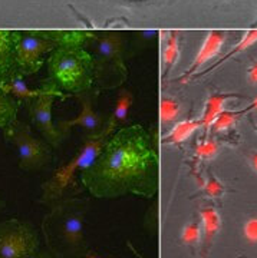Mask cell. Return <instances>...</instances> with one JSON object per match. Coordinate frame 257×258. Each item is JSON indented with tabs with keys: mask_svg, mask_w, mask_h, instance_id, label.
I'll list each match as a JSON object with an SVG mask.
<instances>
[{
	"mask_svg": "<svg viewBox=\"0 0 257 258\" xmlns=\"http://www.w3.org/2000/svg\"><path fill=\"white\" fill-rule=\"evenodd\" d=\"M88 201L68 198L52 204L42 221L47 248L56 258H83L89 251L83 234Z\"/></svg>",
	"mask_w": 257,
	"mask_h": 258,
	"instance_id": "2",
	"label": "cell"
},
{
	"mask_svg": "<svg viewBox=\"0 0 257 258\" xmlns=\"http://www.w3.org/2000/svg\"><path fill=\"white\" fill-rule=\"evenodd\" d=\"M200 128H204L201 119L181 120V122L175 123L174 128L167 134L163 141L166 144H180V142H184L185 139L190 138L194 132Z\"/></svg>",
	"mask_w": 257,
	"mask_h": 258,
	"instance_id": "16",
	"label": "cell"
},
{
	"mask_svg": "<svg viewBox=\"0 0 257 258\" xmlns=\"http://www.w3.org/2000/svg\"><path fill=\"white\" fill-rule=\"evenodd\" d=\"M226 40H227V32H224V30H212V32H209V35L205 37V40L202 42L198 53L194 57L191 66L184 72V75L178 81L183 83L187 82L188 78L198 71V68H201L202 64L207 63L209 60H212L213 57H216L220 53L221 47L226 43Z\"/></svg>",
	"mask_w": 257,
	"mask_h": 258,
	"instance_id": "10",
	"label": "cell"
},
{
	"mask_svg": "<svg viewBox=\"0 0 257 258\" xmlns=\"http://www.w3.org/2000/svg\"><path fill=\"white\" fill-rule=\"evenodd\" d=\"M257 42V29H251V30H247L246 33H244V36L241 37V40H240L239 43L236 45V46L233 47V50H230L227 55L224 56V57H221L219 62H216V63L213 64L212 68H209L204 74H210L212 71H214L216 68H219L221 63H224V62H227L231 56H236L241 53V52H244L246 49H248L250 46H253L254 43Z\"/></svg>",
	"mask_w": 257,
	"mask_h": 258,
	"instance_id": "18",
	"label": "cell"
},
{
	"mask_svg": "<svg viewBox=\"0 0 257 258\" xmlns=\"http://www.w3.org/2000/svg\"><path fill=\"white\" fill-rule=\"evenodd\" d=\"M202 241L201 221L200 220H191L188 224L184 225L181 231V242L187 247L197 248Z\"/></svg>",
	"mask_w": 257,
	"mask_h": 258,
	"instance_id": "19",
	"label": "cell"
},
{
	"mask_svg": "<svg viewBox=\"0 0 257 258\" xmlns=\"http://www.w3.org/2000/svg\"><path fill=\"white\" fill-rule=\"evenodd\" d=\"M247 79L251 85H257V63H254L247 71Z\"/></svg>",
	"mask_w": 257,
	"mask_h": 258,
	"instance_id": "26",
	"label": "cell"
},
{
	"mask_svg": "<svg viewBox=\"0 0 257 258\" xmlns=\"http://www.w3.org/2000/svg\"><path fill=\"white\" fill-rule=\"evenodd\" d=\"M36 258H56L54 254H42V255H39Z\"/></svg>",
	"mask_w": 257,
	"mask_h": 258,
	"instance_id": "29",
	"label": "cell"
},
{
	"mask_svg": "<svg viewBox=\"0 0 257 258\" xmlns=\"http://www.w3.org/2000/svg\"><path fill=\"white\" fill-rule=\"evenodd\" d=\"M3 132H5V138L13 142L18 148L22 169H26V171L39 169L52 161L49 145L43 141L35 138L29 129V125L26 123L15 120L9 128L5 129Z\"/></svg>",
	"mask_w": 257,
	"mask_h": 258,
	"instance_id": "5",
	"label": "cell"
},
{
	"mask_svg": "<svg viewBox=\"0 0 257 258\" xmlns=\"http://www.w3.org/2000/svg\"><path fill=\"white\" fill-rule=\"evenodd\" d=\"M83 186L98 198L127 194L151 198L158 189V155L144 126L132 125L111 135L101 154L81 174Z\"/></svg>",
	"mask_w": 257,
	"mask_h": 258,
	"instance_id": "1",
	"label": "cell"
},
{
	"mask_svg": "<svg viewBox=\"0 0 257 258\" xmlns=\"http://www.w3.org/2000/svg\"><path fill=\"white\" fill-rule=\"evenodd\" d=\"M200 221H201L202 230V244H204V248L207 251L212 247L213 241L220 231L221 217L214 207L207 205V207H202L200 210Z\"/></svg>",
	"mask_w": 257,
	"mask_h": 258,
	"instance_id": "12",
	"label": "cell"
},
{
	"mask_svg": "<svg viewBox=\"0 0 257 258\" xmlns=\"http://www.w3.org/2000/svg\"><path fill=\"white\" fill-rule=\"evenodd\" d=\"M46 91L40 96L32 99L29 103V113L33 125L36 126L43 135L46 141L52 147H59L64 141L66 134L61 132L52 122V105L58 96H62V92L56 88L54 83H45Z\"/></svg>",
	"mask_w": 257,
	"mask_h": 258,
	"instance_id": "7",
	"label": "cell"
},
{
	"mask_svg": "<svg viewBox=\"0 0 257 258\" xmlns=\"http://www.w3.org/2000/svg\"><path fill=\"white\" fill-rule=\"evenodd\" d=\"M50 82L61 91L81 93L93 82V60L78 46H62L49 59Z\"/></svg>",
	"mask_w": 257,
	"mask_h": 258,
	"instance_id": "3",
	"label": "cell"
},
{
	"mask_svg": "<svg viewBox=\"0 0 257 258\" xmlns=\"http://www.w3.org/2000/svg\"><path fill=\"white\" fill-rule=\"evenodd\" d=\"M243 232H244V237L248 242L257 244V217H251L244 222Z\"/></svg>",
	"mask_w": 257,
	"mask_h": 258,
	"instance_id": "25",
	"label": "cell"
},
{
	"mask_svg": "<svg viewBox=\"0 0 257 258\" xmlns=\"http://www.w3.org/2000/svg\"><path fill=\"white\" fill-rule=\"evenodd\" d=\"M131 105H132V95L129 92H122V95L118 98V101L115 103L114 112L111 113V116L107 119L105 128H104V131L99 135H102L104 138L107 139L110 138L111 135H112V132L118 128V125L127 120V115H128Z\"/></svg>",
	"mask_w": 257,
	"mask_h": 258,
	"instance_id": "14",
	"label": "cell"
},
{
	"mask_svg": "<svg viewBox=\"0 0 257 258\" xmlns=\"http://www.w3.org/2000/svg\"><path fill=\"white\" fill-rule=\"evenodd\" d=\"M201 188L202 191H204V194H205L209 198H213V200H219V198H221V197L224 195V192H226V186H224V184L221 182L217 176L213 175V174H210V175L207 176V179L202 182Z\"/></svg>",
	"mask_w": 257,
	"mask_h": 258,
	"instance_id": "24",
	"label": "cell"
},
{
	"mask_svg": "<svg viewBox=\"0 0 257 258\" xmlns=\"http://www.w3.org/2000/svg\"><path fill=\"white\" fill-rule=\"evenodd\" d=\"M250 164L254 169V172H257V151H253V154L250 155Z\"/></svg>",
	"mask_w": 257,
	"mask_h": 258,
	"instance_id": "27",
	"label": "cell"
},
{
	"mask_svg": "<svg viewBox=\"0 0 257 258\" xmlns=\"http://www.w3.org/2000/svg\"><path fill=\"white\" fill-rule=\"evenodd\" d=\"M0 88L6 93L15 96L19 102H30L46 91V85H43V88L40 89H30L23 81V75L20 72H16L6 83H2Z\"/></svg>",
	"mask_w": 257,
	"mask_h": 258,
	"instance_id": "13",
	"label": "cell"
},
{
	"mask_svg": "<svg viewBox=\"0 0 257 258\" xmlns=\"http://www.w3.org/2000/svg\"><path fill=\"white\" fill-rule=\"evenodd\" d=\"M180 56V46H178V33H171L168 40H167L166 49L163 53V60L166 66V74L170 72V69L177 63Z\"/></svg>",
	"mask_w": 257,
	"mask_h": 258,
	"instance_id": "22",
	"label": "cell"
},
{
	"mask_svg": "<svg viewBox=\"0 0 257 258\" xmlns=\"http://www.w3.org/2000/svg\"><path fill=\"white\" fill-rule=\"evenodd\" d=\"M108 139L104 138L102 135L88 137L83 147L79 149V152L75 155L74 159H71L66 165L59 168L47 182L43 184V198L42 203L55 204L61 201V197L64 191L74 181L76 171H85L88 166H91L98 155L101 154L102 148Z\"/></svg>",
	"mask_w": 257,
	"mask_h": 258,
	"instance_id": "4",
	"label": "cell"
},
{
	"mask_svg": "<svg viewBox=\"0 0 257 258\" xmlns=\"http://www.w3.org/2000/svg\"><path fill=\"white\" fill-rule=\"evenodd\" d=\"M39 237L35 230L19 220L0 224V258H36Z\"/></svg>",
	"mask_w": 257,
	"mask_h": 258,
	"instance_id": "6",
	"label": "cell"
},
{
	"mask_svg": "<svg viewBox=\"0 0 257 258\" xmlns=\"http://www.w3.org/2000/svg\"><path fill=\"white\" fill-rule=\"evenodd\" d=\"M234 98H239V96L234 95V93H213V95H210L209 99L205 101L204 111H202L201 118H200L204 128H210L213 120L216 119L221 112L224 111V106H226L227 101L234 99Z\"/></svg>",
	"mask_w": 257,
	"mask_h": 258,
	"instance_id": "15",
	"label": "cell"
},
{
	"mask_svg": "<svg viewBox=\"0 0 257 258\" xmlns=\"http://www.w3.org/2000/svg\"><path fill=\"white\" fill-rule=\"evenodd\" d=\"M20 102L0 88V128L8 129L15 122Z\"/></svg>",
	"mask_w": 257,
	"mask_h": 258,
	"instance_id": "17",
	"label": "cell"
},
{
	"mask_svg": "<svg viewBox=\"0 0 257 258\" xmlns=\"http://www.w3.org/2000/svg\"><path fill=\"white\" fill-rule=\"evenodd\" d=\"M83 258H107V257H102V255H99V254H96V252H93V251H88L86 254H85V257Z\"/></svg>",
	"mask_w": 257,
	"mask_h": 258,
	"instance_id": "28",
	"label": "cell"
},
{
	"mask_svg": "<svg viewBox=\"0 0 257 258\" xmlns=\"http://www.w3.org/2000/svg\"><path fill=\"white\" fill-rule=\"evenodd\" d=\"M3 207H5V203H3V201H2V200H0V210H2V208H3Z\"/></svg>",
	"mask_w": 257,
	"mask_h": 258,
	"instance_id": "31",
	"label": "cell"
},
{
	"mask_svg": "<svg viewBox=\"0 0 257 258\" xmlns=\"http://www.w3.org/2000/svg\"><path fill=\"white\" fill-rule=\"evenodd\" d=\"M180 112H181V106L173 98L163 96L160 99V120H161V123L167 125V123L174 122L180 116Z\"/></svg>",
	"mask_w": 257,
	"mask_h": 258,
	"instance_id": "20",
	"label": "cell"
},
{
	"mask_svg": "<svg viewBox=\"0 0 257 258\" xmlns=\"http://www.w3.org/2000/svg\"><path fill=\"white\" fill-rule=\"evenodd\" d=\"M59 45L58 37L43 36L40 33H28L19 36L16 46L18 71L23 75L35 74L42 66V56Z\"/></svg>",
	"mask_w": 257,
	"mask_h": 258,
	"instance_id": "8",
	"label": "cell"
},
{
	"mask_svg": "<svg viewBox=\"0 0 257 258\" xmlns=\"http://www.w3.org/2000/svg\"><path fill=\"white\" fill-rule=\"evenodd\" d=\"M18 33L0 30V85L6 83L13 75L19 72L16 63Z\"/></svg>",
	"mask_w": 257,
	"mask_h": 258,
	"instance_id": "11",
	"label": "cell"
},
{
	"mask_svg": "<svg viewBox=\"0 0 257 258\" xmlns=\"http://www.w3.org/2000/svg\"><path fill=\"white\" fill-rule=\"evenodd\" d=\"M219 142L214 138H204L202 141H200L195 147V157L200 158V159H213L219 154Z\"/></svg>",
	"mask_w": 257,
	"mask_h": 258,
	"instance_id": "23",
	"label": "cell"
},
{
	"mask_svg": "<svg viewBox=\"0 0 257 258\" xmlns=\"http://www.w3.org/2000/svg\"><path fill=\"white\" fill-rule=\"evenodd\" d=\"M243 111H224L221 112L220 115L213 120V123L210 125V128L213 129V132H223V131H229L231 129L237 120L240 119V116L243 115Z\"/></svg>",
	"mask_w": 257,
	"mask_h": 258,
	"instance_id": "21",
	"label": "cell"
},
{
	"mask_svg": "<svg viewBox=\"0 0 257 258\" xmlns=\"http://www.w3.org/2000/svg\"><path fill=\"white\" fill-rule=\"evenodd\" d=\"M96 93L89 92V91H85V92L76 93V96L81 99L82 103V111L81 113L72 120H61L58 123V129L64 134H68V131L72 128V126H81L83 128L89 135L88 137H95V135H99L104 128H105V123L107 120L102 118L99 113L93 111V101L96 98Z\"/></svg>",
	"mask_w": 257,
	"mask_h": 258,
	"instance_id": "9",
	"label": "cell"
},
{
	"mask_svg": "<svg viewBox=\"0 0 257 258\" xmlns=\"http://www.w3.org/2000/svg\"><path fill=\"white\" fill-rule=\"evenodd\" d=\"M251 106H253V108H256V109H257V99L253 102V105H251Z\"/></svg>",
	"mask_w": 257,
	"mask_h": 258,
	"instance_id": "30",
	"label": "cell"
}]
</instances>
